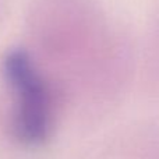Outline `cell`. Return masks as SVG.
<instances>
[{
	"label": "cell",
	"instance_id": "1",
	"mask_svg": "<svg viewBox=\"0 0 159 159\" xmlns=\"http://www.w3.org/2000/svg\"><path fill=\"white\" fill-rule=\"evenodd\" d=\"M6 78L17 93L14 131L18 140L28 145H38L49 134V105L45 85L36 74L30 56L13 50L4 61Z\"/></svg>",
	"mask_w": 159,
	"mask_h": 159
}]
</instances>
